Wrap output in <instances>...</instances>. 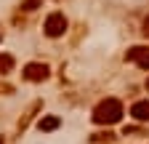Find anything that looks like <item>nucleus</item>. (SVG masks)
Here are the masks:
<instances>
[{
    "label": "nucleus",
    "mask_w": 149,
    "mask_h": 144,
    "mask_svg": "<svg viewBox=\"0 0 149 144\" xmlns=\"http://www.w3.org/2000/svg\"><path fill=\"white\" fill-rule=\"evenodd\" d=\"M130 115H133L139 123H149V101H136L133 107H130Z\"/></svg>",
    "instance_id": "nucleus-4"
},
{
    "label": "nucleus",
    "mask_w": 149,
    "mask_h": 144,
    "mask_svg": "<svg viewBox=\"0 0 149 144\" xmlns=\"http://www.w3.org/2000/svg\"><path fill=\"white\" fill-rule=\"evenodd\" d=\"M45 35L48 38H61V35L67 32V19H64V13H59V11H53V13H48V19H45Z\"/></svg>",
    "instance_id": "nucleus-2"
},
{
    "label": "nucleus",
    "mask_w": 149,
    "mask_h": 144,
    "mask_svg": "<svg viewBox=\"0 0 149 144\" xmlns=\"http://www.w3.org/2000/svg\"><path fill=\"white\" fill-rule=\"evenodd\" d=\"M13 67H16V62H13L11 53H0V75H8V72H13Z\"/></svg>",
    "instance_id": "nucleus-7"
},
{
    "label": "nucleus",
    "mask_w": 149,
    "mask_h": 144,
    "mask_svg": "<svg viewBox=\"0 0 149 144\" xmlns=\"http://www.w3.org/2000/svg\"><path fill=\"white\" fill-rule=\"evenodd\" d=\"M48 75H51L48 64H40V62H29V64L22 69V78H24V80H29V83H43Z\"/></svg>",
    "instance_id": "nucleus-3"
},
{
    "label": "nucleus",
    "mask_w": 149,
    "mask_h": 144,
    "mask_svg": "<svg viewBox=\"0 0 149 144\" xmlns=\"http://www.w3.org/2000/svg\"><path fill=\"white\" fill-rule=\"evenodd\" d=\"M146 91H149V80H146Z\"/></svg>",
    "instance_id": "nucleus-13"
},
{
    "label": "nucleus",
    "mask_w": 149,
    "mask_h": 144,
    "mask_svg": "<svg viewBox=\"0 0 149 144\" xmlns=\"http://www.w3.org/2000/svg\"><path fill=\"white\" fill-rule=\"evenodd\" d=\"M0 144H3V139H0Z\"/></svg>",
    "instance_id": "nucleus-14"
},
{
    "label": "nucleus",
    "mask_w": 149,
    "mask_h": 144,
    "mask_svg": "<svg viewBox=\"0 0 149 144\" xmlns=\"http://www.w3.org/2000/svg\"><path fill=\"white\" fill-rule=\"evenodd\" d=\"M146 56H149V48H146V45H133V48L125 53V59H128V62H136V64H139L141 59H146Z\"/></svg>",
    "instance_id": "nucleus-6"
},
{
    "label": "nucleus",
    "mask_w": 149,
    "mask_h": 144,
    "mask_svg": "<svg viewBox=\"0 0 149 144\" xmlns=\"http://www.w3.org/2000/svg\"><path fill=\"white\" fill-rule=\"evenodd\" d=\"M144 35H146V38H149V16H146V19H144V29H141Z\"/></svg>",
    "instance_id": "nucleus-11"
},
{
    "label": "nucleus",
    "mask_w": 149,
    "mask_h": 144,
    "mask_svg": "<svg viewBox=\"0 0 149 144\" xmlns=\"http://www.w3.org/2000/svg\"><path fill=\"white\" fill-rule=\"evenodd\" d=\"M0 94H13V85H8V83H0Z\"/></svg>",
    "instance_id": "nucleus-10"
},
{
    "label": "nucleus",
    "mask_w": 149,
    "mask_h": 144,
    "mask_svg": "<svg viewBox=\"0 0 149 144\" xmlns=\"http://www.w3.org/2000/svg\"><path fill=\"white\" fill-rule=\"evenodd\" d=\"M93 123L96 125H115L123 120V104L117 99H104L93 107Z\"/></svg>",
    "instance_id": "nucleus-1"
},
{
    "label": "nucleus",
    "mask_w": 149,
    "mask_h": 144,
    "mask_svg": "<svg viewBox=\"0 0 149 144\" xmlns=\"http://www.w3.org/2000/svg\"><path fill=\"white\" fill-rule=\"evenodd\" d=\"M112 139H115V134H109V131H107V134H93V136H91L93 144H99V141H112Z\"/></svg>",
    "instance_id": "nucleus-8"
},
{
    "label": "nucleus",
    "mask_w": 149,
    "mask_h": 144,
    "mask_svg": "<svg viewBox=\"0 0 149 144\" xmlns=\"http://www.w3.org/2000/svg\"><path fill=\"white\" fill-rule=\"evenodd\" d=\"M59 125H61V120L56 117V115H45V117L37 120V128H40V131H56Z\"/></svg>",
    "instance_id": "nucleus-5"
},
{
    "label": "nucleus",
    "mask_w": 149,
    "mask_h": 144,
    "mask_svg": "<svg viewBox=\"0 0 149 144\" xmlns=\"http://www.w3.org/2000/svg\"><path fill=\"white\" fill-rule=\"evenodd\" d=\"M40 3H43V0H24V3H22V8H24V11H35Z\"/></svg>",
    "instance_id": "nucleus-9"
},
{
    "label": "nucleus",
    "mask_w": 149,
    "mask_h": 144,
    "mask_svg": "<svg viewBox=\"0 0 149 144\" xmlns=\"http://www.w3.org/2000/svg\"><path fill=\"white\" fill-rule=\"evenodd\" d=\"M139 67H141V69H149V56H146V59H141V62H139Z\"/></svg>",
    "instance_id": "nucleus-12"
}]
</instances>
